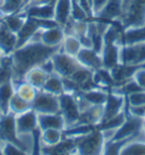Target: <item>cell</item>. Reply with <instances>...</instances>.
I'll use <instances>...</instances> for the list:
<instances>
[{
  "label": "cell",
  "instance_id": "cell-7",
  "mask_svg": "<svg viewBox=\"0 0 145 155\" xmlns=\"http://www.w3.org/2000/svg\"><path fill=\"white\" fill-rule=\"evenodd\" d=\"M120 64L129 66H145V42L124 45L121 49Z\"/></svg>",
  "mask_w": 145,
  "mask_h": 155
},
{
  "label": "cell",
  "instance_id": "cell-39",
  "mask_svg": "<svg viewBox=\"0 0 145 155\" xmlns=\"http://www.w3.org/2000/svg\"><path fill=\"white\" fill-rule=\"evenodd\" d=\"M2 147H4V139L0 138V155H2Z\"/></svg>",
  "mask_w": 145,
  "mask_h": 155
},
{
  "label": "cell",
  "instance_id": "cell-44",
  "mask_svg": "<svg viewBox=\"0 0 145 155\" xmlns=\"http://www.w3.org/2000/svg\"><path fill=\"white\" fill-rule=\"evenodd\" d=\"M1 1H2V0H0V4H1Z\"/></svg>",
  "mask_w": 145,
  "mask_h": 155
},
{
  "label": "cell",
  "instance_id": "cell-30",
  "mask_svg": "<svg viewBox=\"0 0 145 155\" xmlns=\"http://www.w3.org/2000/svg\"><path fill=\"white\" fill-rule=\"evenodd\" d=\"M126 117H127V113H126V109H125L124 111L118 113L117 116L112 117V118H110V119H108L106 121L100 122L95 127L99 130H117L125 122Z\"/></svg>",
  "mask_w": 145,
  "mask_h": 155
},
{
  "label": "cell",
  "instance_id": "cell-3",
  "mask_svg": "<svg viewBox=\"0 0 145 155\" xmlns=\"http://www.w3.org/2000/svg\"><path fill=\"white\" fill-rule=\"evenodd\" d=\"M106 140L102 131L96 127L92 131L84 136L76 138V154L83 155H99L103 154Z\"/></svg>",
  "mask_w": 145,
  "mask_h": 155
},
{
  "label": "cell",
  "instance_id": "cell-26",
  "mask_svg": "<svg viewBox=\"0 0 145 155\" xmlns=\"http://www.w3.org/2000/svg\"><path fill=\"white\" fill-rule=\"evenodd\" d=\"M78 92L92 105H103V104L106 103V101H107L108 93H109L108 90L100 88V87L92 88V90H89V91H78Z\"/></svg>",
  "mask_w": 145,
  "mask_h": 155
},
{
  "label": "cell",
  "instance_id": "cell-9",
  "mask_svg": "<svg viewBox=\"0 0 145 155\" xmlns=\"http://www.w3.org/2000/svg\"><path fill=\"white\" fill-rule=\"evenodd\" d=\"M15 126L17 134L35 133L39 129L38 125V113L30 109L27 111L15 116Z\"/></svg>",
  "mask_w": 145,
  "mask_h": 155
},
{
  "label": "cell",
  "instance_id": "cell-15",
  "mask_svg": "<svg viewBox=\"0 0 145 155\" xmlns=\"http://www.w3.org/2000/svg\"><path fill=\"white\" fill-rule=\"evenodd\" d=\"M64 28L60 26L55 27H49V28H43L41 33V43H43L47 47L58 48L61 47L65 39Z\"/></svg>",
  "mask_w": 145,
  "mask_h": 155
},
{
  "label": "cell",
  "instance_id": "cell-4",
  "mask_svg": "<svg viewBox=\"0 0 145 155\" xmlns=\"http://www.w3.org/2000/svg\"><path fill=\"white\" fill-rule=\"evenodd\" d=\"M60 100V113L64 117L66 128L72 127L77 124V121L81 116V111L78 109L75 94L74 93H67L65 92L59 95ZM65 128V129H66Z\"/></svg>",
  "mask_w": 145,
  "mask_h": 155
},
{
  "label": "cell",
  "instance_id": "cell-38",
  "mask_svg": "<svg viewBox=\"0 0 145 155\" xmlns=\"http://www.w3.org/2000/svg\"><path fill=\"white\" fill-rule=\"evenodd\" d=\"M108 1H109V0H91V4H92V10H93L94 16H95L98 13H100V12L104 8V6L108 4Z\"/></svg>",
  "mask_w": 145,
  "mask_h": 155
},
{
  "label": "cell",
  "instance_id": "cell-1",
  "mask_svg": "<svg viewBox=\"0 0 145 155\" xmlns=\"http://www.w3.org/2000/svg\"><path fill=\"white\" fill-rule=\"evenodd\" d=\"M61 47H47L41 42L26 43L23 47L17 48L12 53L14 83L23 81V77L29 69L41 66L46 60L50 59Z\"/></svg>",
  "mask_w": 145,
  "mask_h": 155
},
{
  "label": "cell",
  "instance_id": "cell-34",
  "mask_svg": "<svg viewBox=\"0 0 145 155\" xmlns=\"http://www.w3.org/2000/svg\"><path fill=\"white\" fill-rule=\"evenodd\" d=\"M126 102L128 105L137 107V105H145V90L137 91L126 96Z\"/></svg>",
  "mask_w": 145,
  "mask_h": 155
},
{
  "label": "cell",
  "instance_id": "cell-27",
  "mask_svg": "<svg viewBox=\"0 0 145 155\" xmlns=\"http://www.w3.org/2000/svg\"><path fill=\"white\" fill-rule=\"evenodd\" d=\"M42 90L46 91V92H49L51 94L61 95L62 93H65L62 77L56 73L49 75L46 83H44V85H43Z\"/></svg>",
  "mask_w": 145,
  "mask_h": 155
},
{
  "label": "cell",
  "instance_id": "cell-36",
  "mask_svg": "<svg viewBox=\"0 0 145 155\" xmlns=\"http://www.w3.org/2000/svg\"><path fill=\"white\" fill-rule=\"evenodd\" d=\"M2 155H25V152L18 146L17 144L8 140H4Z\"/></svg>",
  "mask_w": 145,
  "mask_h": 155
},
{
  "label": "cell",
  "instance_id": "cell-11",
  "mask_svg": "<svg viewBox=\"0 0 145 155\" xmlns=\"http://www.w3.org/2000/svg\"><path fill=\"white\" fill-rule=\"evenodd\" d=\"M17 49V34L9 30L4 22L0 23V54L12 56Z\"/></svg>",
  "mask_w": 145,
  "mask_h": 155
},
{
  "label": "cell",
  "instance_id": "cell-13",
  "mask_svg": "<svg viewBox=\"0 0 145 155\" xmlns=\"http://www.w3.org/2000/svg\"><path fill=\"white\" fill-rule=\"evenodd\" d=\"M123 12V0H109L104 8L98 13L93 18L104 22H119Z\"/></svg>",
  "mask_w": 145,
  "mask_h": 155
},
{
  "label": "cell",
  "instance_id": "cell-8",
  "mask_svg": "<svg viewBox=\"0 0 145 155\" xmlns=\"http://www.w3.org/2000/svg\"><path fill=\"white\" fill-rule=\"evenodd\" d=\"M126 113H127V111H126ZM143 128H144V119L143 118L130 116L129 113H127L125 122L117 129L115 136L111 140H121L125 138L134 137Z\"/></svg>",
  "mask_w": 145,
  "mask_h": 155
},
{
  "label": "cell",
  "instance_id": "cell-19",
  "mask_svg": "<svg viewBox=\"0 0 145 155\" xmlns=\"http://www.w3.org/2000/svg\"><path fill=\"white\" fill-rule=\"evenodd\" d=\"M64 139V130L60 129H44L40 130L39 136V148L41 147L55 146Z\"/></svg>",
  "mask_w": 145,
  "mask_h": 155
},
{
  "label": "cell",
  "instance_id": "cell-35",
  "mask_svg": "<svg viewBox=\"0 0 145 155\" xmlns=\"http://www.w3.org/2000/svg\"><path fill=\"white\" fill-rule=\"evenodd\" d=\"M72 18L74 21H90L92 18L89 17L86 12L78 5L76 0H72Z\"/></svg>",
  "mask_w": 145,
  "mask_h": 155
},
{
  "label": "cell",
  "instance_id": "cell-12",
  "mask_svg": "<svg viewBox=\"0 0 145 155\" xmlns=\"http://www.w3.org/2000/svg\"><path fill=\"white\" fill-rule=\"evenodd\" d=\"M76 59L83 67H86L93 71L103 67L101 53L95 51L93 48H82L76 56Z\"/></svg>",
  "mask_w": 145,
  "mask_h": 155
},
{
  "label": "cell",
  "instance_id": "cell-16",
  "mask_svg": "<svg viewBox=\"0 0 145 155\" xmlns=\"http://www.w3.org/2000/svg\"><path fill=\"white\" fill-rule=\"evenodd\" d=\"M19 13H24L27 15V17L36 18V19H55V5H33Z\"/></svg>",
  "mask_w": 145,
  "mask_h": 155
},
{
  "label": "cell",
  "instance_id": "cell-23",
  "mask_svg": "<svg viewBox=\"0 0 145 155\" xmlns=\"http://www.w3.org/2000/svg\"><path fill=\"white\" fill-rule=\"evenodd\" d=\"M15 94V86L12 81L0 84V113L5 116L9 113V102Z\"/></svg>",
  "mask_w": 145,
  "mask_h": 155
},
{
  "label": "cell",
  "instance_id": "cell-31",
  "mask_svg": "<svg viewBox=\"0 0 145 155\" xmlns=\"http://www.w3.org/2000/svg\"><path fill=\"white\" fill-rule=\"evenodd\" d=\"M30 109H32V103L22 99L21 96H18L16 93L13 95V97L9 102V113L16 116V114L23 113V112L27 111Z\"/></svg>",
  "mask_w": 145,
  "mask_h": 155
},
{
  "label": "cell",
  "instance_id": "cell-42",
  "mask_svg": "<svg viewBox=\"0 0 145 155\" xmlns=\"http://www.w3.org/2000/svg\"><path fill=\"white\" fill-rule=\"evenodd\" d=\"M144 131H145V124H144Z\"/></svg>",
  "mask_w": 145,
  "mask_h": 155
},
{
  "label": "cell",
  "instance_id": "cell-28",
  "mask_svg": "<svg viewBox=\"0 0 145 155\" xmlns=\"http://www.w3.org/2000/svg\"><path fill=\"white\" fill-rule=\"evenodd\" d=\"M26 19H27V15L24 13H16L13 15H8V16H5L4 21L5 25L8 27L9 30L16 33L17 34L19 30H21L23 25L25 24Z\"/></svg>",
  "mask_w": 145,
  "mask_h": 155
},
{
  "label": "cell",
  "instance_id": "cell-10",
  "mask_svg": "<svg viewBox=\"0 0 145 155\" xmlns=\"http://www.w3.org/2000/svg\"><path fill=\"white\" fill-rule=\"evenodd\" d=\"M126 109V97L124 95L117 94L112 91H109L107 101L104 103V112H103L102 121H106ZM101 121V122H102Z\"/></svg>",
  "mask_w": 145,
  "mask_h": 155
},
{
  "label": "cell",
  "instance_id": "cell-6",
  "mask_svg": "<svg viewBox=\"0 0 145 155\" xmlns=\"http://www.w3.org/2000/svg\"><path fill=\"white\" fill-rule=\"evenodd\" d=\"M32 109L36 113H57L60 112L59 95L51 94L49 92L40 90L32 102Z\"/></svg>",
  "mask_w": 145,
  "mask_h": 155
},
{
  "label": "cell",
  "instance_id": "cell-32",
  "mask_svg": "<svg viewBox=\"0 0 145 155\" xmlns=\"http://www.w3.org/2000/svg\"><path fill=\"white\" fill-rule=\"evenodd\" d=\"M24 6V0H2L0 4V13L4 16L19 13Z\"/></svg>",
  "mask_w": 145,
  "mask_h": 155
},
{
  "label": "cell",
  "instance_id": "cell-2",
  "mask_svg": "<svg viewBox=\"0 0 145 155\" xmlns=\"http://www.w3.org/2000/svg\"><path fill=\"white\" fill-rule=\"evenodd\" d=\"M119 23L124 28L145 25V0H123Z\"/></svg>",
  "mask_w": 145,
  "mask_h": 155
},
{
  "label": "cell",
  "instance_id": "cell-18",
  "mask_svg": "<svg viewBox=\"0 0 145 155\" xmlns=\"http://www.w3.org/2000/svg\"><path fill=\"white\" fill-rule=\"evenodd\" d=\"M72 0H57L55 2V21L64 27L72 19Z\"/></svg>",
  "mask_w": 145,
  "mask_h": 155
},
{
  "label": "cell",
  "instance_id": "cell-20",
  "mask_svg": "<svg viewBox=\"0 0 145 155\" xmlns=\"http://www.w3.org/2000/svg\"><path fill=\"white\" fill-rule=\"evenodd\" d=\"M40 28V23L36 18L27 17L25 24L23 25L19 32L17 33V48L23 47L29 42V40L33 36L35 32Z\"/></svg>",
  "mask_w": 145,
  "mask_h": 155
},
{
  "label": "cell",
  "instance_id": "cell-37",
  "mask_svg": "<svg viewBox=\"0 0 145 155\" xmlns=\"http://www.w3.org/2000/svg\"><path fill=\"white\" fill-rule=\"evenodd\" d=\"M133 79L140 85L141 88L145 90V66H141L134 71Z\"/></svg>",
  "mask_w": 145,
  "mask_h": 155
},
{
  "label": "cell",
  "instance_id": "cell-43",
  "mask_svg": "<svg viewBox=\"0 0 145 155\" xmlns=\"http://www.w3.org/2000/svg\"><path fill=\"white\" fill-rule=\"evenodd\" d=\"M144 124H145V116H144Z\"/></svg>",
  "mask_w": 145,
  "mask_h": 155
},
{
  "label": "cell",
  "instance_id": "cell-24",
  "mask_svg": "<svg viewBox=\"0 0 145 155\" xmlns=\"http://www.w3.org/2000/svg\"><path fill=\"white\" fill-rule=\"evenodd\" d=\"M137 68H138L137 66L118 64V65H116L115 67H112L109 70H110L111 76L113 78V82H115V85H116V84H120V83L125 82V81H128V79L133 78V74H134V71Z\"/></svg>",
  "mask_w": 145,
  "mask_h": 155
},
{
  "label": "cell",
  "instance_id": "cell-21",
  "mask_svg": "<svg viewBox=\"0 0 145 155\" xmlns=\"http://www.w3.org/2000/svg\"><path fill=\"white\" fill-rule=\"evenodd\" d=\"M124 45L140 44L145 42V25L126 27L123 31Z\"/></svg>",
  "mask_w": 145,
  "mask_h": 155
},
{
  "label": "cell",
  "instance_id": "cell-40",
  "mask_svg": "<svg viewBox=\"0 0 145 155\" xmlns=\"http://www.w3.org/2000/svg\"><path fill=\"white\" fill-rule=\"evenodd\" d=\"M4 18H5V16H4V15H2L1 13H0V23H1L2 21H4Z\"/></svg>",
  "mask_w": 145,
  "mask_h": 155
},
{
  "label": "cell",
  "instance_id": "cell-14",
  "mask_svg": "<svg viewBox=\"0 0 145 155\" xmlns=\"http://www.w3.org/2000/svg\"><path fill=\"white\" fill-rule=\"evenodd\" d=\"M38 125L39 129H60L65 130L66 124H65L64 117L60 112L57 113H38Z\"/></svg>",
  "mask_w": 145,
  "mask_h": 155
},
{
  "label": "cell",
  "instance_id": "cell-29",
  "mask_svg": "<svg viewBox=\"0 0 145 155\" xmlns=\"http://www.w3.org/2000/svg\"><path fill=\"white\" fill-rule=\"evenodd\" d=\"M82 49V43L79 39L75 35H66L64 42L61 44V51L69 56L76 57Z\"/></svg>",
  "mask_w": 145,
  "mask_h": 155
},
{
  "label": "cell",
  "instance_id": "cell-5",
  "mask_svg": "<svg viewBox=\"0 0 145 155\" xmlns=\"http://www.w3.org/2000/svg\"><path fill=\"white\" fill-rule=\"evenodd\" d=\"M51 59L55 67V73L61 77H70L77 69L82 67L76 57L69 56L62 52L61 48L51 57Z\"/></svg>",
  "mask_w": 145,
  "mask_h": 155
},
{
  "label": "cell",
  "instance_id": "cell-17",
  "mask_svg": "<svg viewBox=\"0 0 145 155\" xmlns=\"http://www.w3.org/2000/svg\"><path fill=\"white\" fill-rule=\"evenodd\" d=\"M103 112H104V104L103 105H91L87 110L82 112L76 125H99L102 121Z\"/></svg>",
  "mask_w": 145,
  "mask_h": 155
},
{
  "label": "cell",
  "instance_id": "cell-33",
  "mask_svg": "<svg viewBox=\"0 0 145 155\" xmlns=\"http://www.w3.org/2000/svg\"><path fill=\"white\" fill-rule=\"evenodd\" d=\"M120 155H145V142L134 140L121 150Z\"/></svg>",
  "mask_w": 145,
  "mask_h": 155
},
{
  "label": "cell",
  "instance_id": "cell-25",
  "mask_svg": "<svg viewBox=\"0 0 145 155\" xmlns=\"http://www.w3.org/2000/svg\"><path fill=\"white\" fill-rule=\"evenodd\" d=\"M13 82V81H12ZM14 86H15V93L21 96L22 99H24L25 101L32 103L34 99L38 95L39 90H36L33 85H31L30 83L25 82V81H19V82L14 83Z\"/></svg>",
  "mask_w": 145,
  "mask_h": 155
},
{
  "label": "cell",
  "instance_id": "cell-41",
  "mask_svg": "<svg viewBox=\"0 0 145 155\" xmlns=\"http://www.w3.org/2000/svg\"><path fill=\"white\" fill-rule=\"evenodd\" d=\"M30 1H31V0H24V6H26V5L29 4ZM24 6H23V7H24Z\"/></svg>",
  "mask_w": 145,
  "mask_h": 155
},
{
  "label": "cell",
  "instance_id": "cell-22",
  "mask_svg": "<svg viewBox=\"0 0 145 155\" xmlns=\"http://www.w3.org/2000/svg\"><path fill=\"white\" fill-rule=\"evenodd\" d=\"M48 76H49V74L46 73L40 66H36V67H33L26 71L24 77H23V81L30 83L36 90L40 91L43 88V85L47 81Z\"/></svg>",
  "mask_w": 145,
  "mask_h": 155
}]
</instances>
